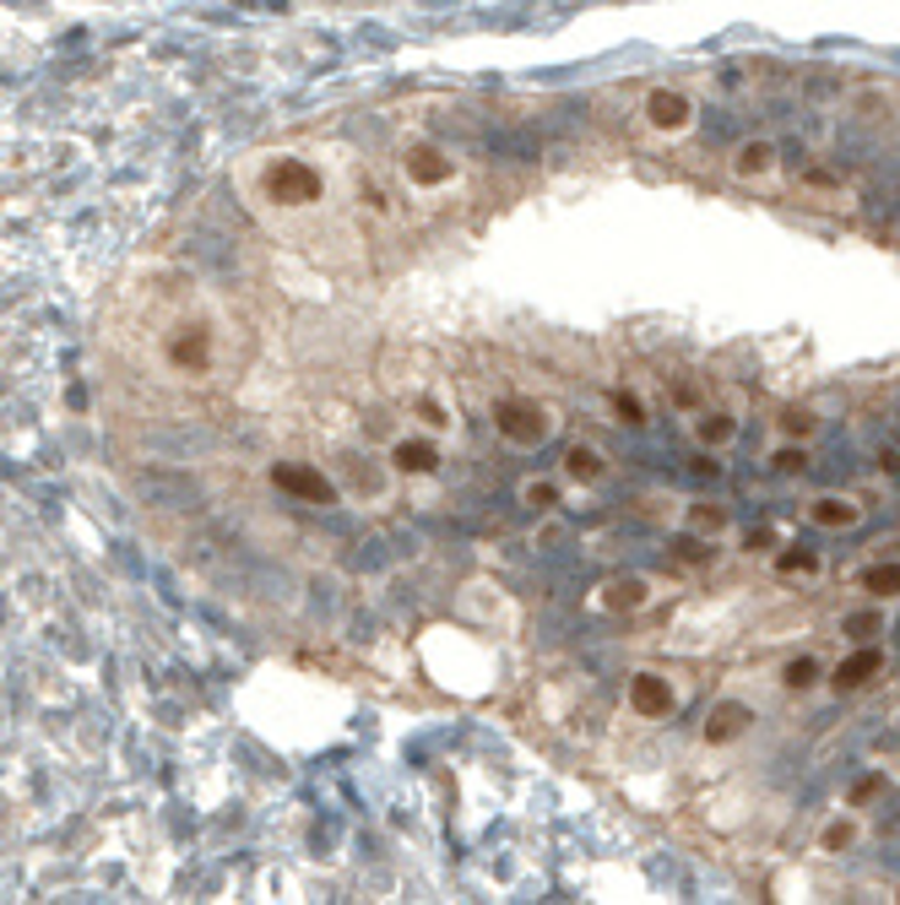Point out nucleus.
Instances as JSON below:
<instances>
[{"instance_id":"obj_7","label":"nucleus","mask_w":900,"mask_h":905,"mask_svg":"<svg viewBox=\"0 0 900 905\" xmlns=\"http://www.w3.org/2000/svg\"><path fill=\"white\" fill-rule=\"evenodd\" d=\"M440 434H401L386 445V472L390 477H435L440 472Z\"/></svg>"},{"instance_id":"obj_1","label":"nucleus","mask_w":900,"mask_h":905,"mask_svg":"<svg viewBox=\"0 0 900 905\" xmlns=\"http://www.w3.org/2000/svg\"><path fill=\"white\" fill-rule=\"evenodd\" d=\"M396 174H401L407 195L435 201V195H450L461 185V158L440 141H429V136H407L401 152H396Z\"/></svg>"},{"instance_id":"obj_8","label":"nucleus","mask_w":900,"mask_h":905,"mask_svg":"<svg viewBox=\"0 0 900 905\" xmlns=\"http://www.w3.org/2000/svg\"><path fill=\"white\" fill-rule=\"evenodd\" d=\"M727 174H732L738 185H775V180H781V152H775V141H765V136L738 141V147L727 152Z\"/></svg>"},{"instance_id":"obj_22","label":"nucleus","mask_w":900,"mask_h":905,"mask_svg":"<svg viewBox=\"0 0 900 905\" xmlns=\"http://www.w3.org/2000/svg\"><path fill=\"white\" fill-rule=\"evenodd\" d=\"M819 678H825L819 656H792V661L781 667V689H792V694H808V689H814Z\"/></svg>"},{"instance_id":"obj_10","label":"nucleus","mask_w":900,"mask_h":905,"mask_svg":"<svg viewBox=\"0 0 900 905\" xmlns=\"http://www.w3.org/2000/svg\"><path fill=\"white\" fill-rule=\"evenodd\" d=\"M608 451L602 445H591V440H570L565 455H559V477H565V488H602L608 483Z\"/></svg>"},{"instance_id":"obj_5","label":"nucleus","mask_w":900,"mask_h":905,"mask_svg":"<svg viewBox=\"0 0 900 905\" xmlns=\"http://www.w3.org/2000/svg\"><path fill=\"white\" fill-rule=\"evenodd\" d=\"M641 126H645V136H656V141H684L689 130L700 126V104H695L689 87L656 82V87L641 93Z\"/></svg>"},{"instance_id":"obj_23","label":"nucleus","mask_w":900,"mask_h":905,"mask_svg":"<svg viewBox=\"0 0 900 905\" xmlns=\"http://www.w3.org/2000/svg\"><path fill=\"white\" fill-rule=\"evenodd\" d=\"M413 418L424 423V434H450V423H456V418H450V407L435 396V390L413 396Z\"/></svg>"},{"instance_id":"obj_13","label":"nucleus","mask_w":900,"mask_h":905,"mask_svg":"<svg viewBox=\"0 0 900 905\" xmlns=\"http://www.w3.org/2000/svg\"><path fill=\"white\" fill-rule=\"evenodd\" d=\"M689 434H695V445L700 451H732L738 445V434H743V423L727 412V407H700V412H689Z\"/></svg>"},{"instance_id":"obj_6","label":"nucleus","mask_w":900,"mask_h":905,"mask_svg":"<svg viewBox=\"0 0 900 905\" xmlns=\"http://www.w3.org/2000/svg\"><path fill=\"white\" fill-rule=\"evenodd\" d=\"M624 705H630L635 721H673V715H678V689L667 683V672L641 667V672H630V683H624Z\"/></svg>"},{"instance_id":"obj_9","label":"nucleus","mask_w":900,"mask_h":905,"mask_svg":"<svg viewBox=\"0 0 900 905\" xmlns=\"http://www.w3.org/2000/svg\"><path fill=\"white\" fill-rule=\"evenodd\" d=\"M271 483L282 494H293L299 505H336V483L325 477L321 466H310V461H277L271 466Z\"/></svg>"},{"instance_id":"obj_11","label":"nucleus","mask_w":900,"mask_h":905,"mask_svg":"<svg viewBox=\"0 0 900 905\" xmlns=\"http://www.w3.org/2000/svg\"><path fill=\"white\" fill-rule=\"evenodd\" d=\"M879 672H885V650H879V646H868V640H863V646H857V650H846V656H840L836 667L825 672V683H831L836 694H857V689H868V683H874Z\"/></svg>"},{"instance_id":"obj_16","label":"nucleus","mask_w":900,"mask_h":905,"mask_svg":"<svg viewBox=\"0 0 900 905\" xmlns=\"http://www.w3.org/2000/svg\"><path fill=\"white\" fill-rule=\"evenodd\" d=\"M597 607L602 613H641V607H651V581L645 575H613L597 591Z\"/></svg>"},{"instance_id":"obj_25","label":"nucleus","mask_w":900,"mask_h":905,"mask_svg":"<svg viewBox=\"0 0 900 905\" xmlns=\"http://www.w3.org/2000/svg\"><path fill=\"white\" fill-rule=\"evenodd\" d=\"M885 791H890V776H885V771H868V776L846 791V808H857V814H863V808H868V802H879Z\"/></svg>"},{"instance_id":"obj_27","label":"nucleus","mask_w":900,"mask_h":905,"mask_svg":"<svg viewBox=\"0 0 900 905\" xmlns=\"http://www.w3.org/2000/svg\"><path fill=\"white\" fill-rule=\"evenodd\" d=\"M613 412H619V423H635V429L645 423V401L635 390H619V396H613Z\"/></svg>"},{"instance_id":"obj_26","label":"nucleus","mask_w":900,"mask_h":905,"mask_svg":"<svg viewBox=\"0 0 900 905\" xmlns=\"http://www.w3.org/2000/svg\"><path fill=\"white\" fill-rule=\"evenodd\" d=\"M771 466L781 477H792V472H808V445H792V440H781L771 451Z\"/></svg>"},{"instance_id":"obj_20","label":"nucleus","mask_w":900,"mask_h":905,"mask_svg":"<svg viewBox=\"0 0 900 905\" xmlns=\"http://www.w3.org/2000/svg\"><path fill=\"white\" fill-rule=\"evenodd\" d=\"M775 434L792 440V445H808V440L819 434V412H814V407H781V412H775Z\"/></svg>"},{"instance_id":"obj_18","label":"nucleus","mask_w":900,"mask_h":905,"mask_svg":"<svg viewBox=\"0 0 900 905\" xmlns=\"http://www.w3.org/2000/svg\"><path fill=\"white\" fill-rule=\"evenodd\" d=\"M857 591H863V596H874V602H896V596H900V564H896V559L868 564V570L857 575Z\"/></svg>"},{"instance_id":"obj_15","label":"nucleus","mask_w":900,"mask_h":905,"mask_svg":"<svg viewBox=\"0 0 900 905\" xmlns=\"http://www.w3.org/2000/svg\"><path fill=\"white\" fill-rule=\"evenodd\" d=\"M803 516H808V526H819V531H851L863 520V505L851 494H819V499H808Z\"/></svg>"},{"instance_id":"obj_17","label":"nucleus","mask_w":900,"mask_h":905,"mask_svg":"<svg viewBox=\"0 0 900 905\" xmlns=\"http://www.w3.org/2000/svg\"><path fill=\"white\" fill-rule=\"evenodd\" d=\"M515 499H521V510H532V516H554L559 499H565V477H521Z\"/></svg>"},{"instance_id":"obj_19","label":"nucleus","mask_w":900,"mask_h":905,"mask_svg":"<svg viewBox=\"0 0 900 905\" xmlns=\"http://www.w3.org/2000/svg\"><path fill=\"white\" fill-rule=\"evenodd\" d=\"M684 526H689V537L721 542V537L732 531V516H727V505H689V510H684Z\"/></svg>"},{"instance_id":"obj_12","label":"nucleus","mask_w":900,"mask_h":905,"mask_svg":"<svg viewBox=\"0 0 900 905\" xmlns=\"http://www.w3.org/2000/svg\"><path fill=\"white\" fill-rule=\"evenodd\" d=\"M749 732H754V711H749L743 700H716L706 711L700 743H706V748H732V743L749 737Z\"/></svg>"},{"instance_id":"obj_2","label":"nucleus","mask_w":900,"mask_h":905,"mask_svg":"<svg viewBox=\"0 0 900 905\" xmlns=\"http://www.w3.org/2000/svg\"><path fill=\"white\" fill-rule=\"evenodd\" d=\"M260 201H271L277 212H315L325 201V174L310 163V158H266L260 169Z\"/></svg>"},{"instance_id":"obj_21","label":"nucleus","mask_w":900,"mask_h":905,"mask_svg":"<svg viewBox=\"0 0 900 905\" xmlns=\"http://www.w3.org/2000/svg\"><path fill=\"white\" fill-rule=\"evenodd\" d=\"M775 575L819 581L825 575V559H819V548H775Z\"/></svg>"},{"instance_id":"obj_14","label":"nucleus","mask_w":900,"mask_h":905,"mask_svg":"<svg viewBox=\"0 0 900 905\" xmlns=\"http://www.w3.org/2000/svg\"><path fill=\"white\" fill-rule=\"evenodd\" d=\"M863 814L857 808H840V814H831L825 825H819V836H814V851L819 856H851L857 845H863Z\"/></svg>"},{"instance_id":"obj_24","label":"nucleus","mask_w":900,"mask_h":905,"mask_svg":"<svg viewBox=\"0 0 900 905\" xmlns=\"http://www.w3.org/2000/svg\"><path fill=\"white\" fill-rule=\"evenodd\" d=\"M840 635H851V640H874V635H885V613H879V607L846 613V618H840Z\"/></svg>"},{"instance_id":"obj_3","label":"nucleus","mask_w":900,"mask_h":905,"mask_svg":"<svg viewBox=\"0 0 900 905\" xmlns=\"http://www.w3.org/2000/svg\"><path fill=\"white\" fill-rule=\"evenodd\" d=\"M494 440L515 455H532L543 451L554 434H559V412L548 407V401H537V396H505L500 407H494Z\"/></svg>"},{"instance_id":"obj_4","label":"nucleus","mask_w":900,"mask_h":905,"mask_svg":"<svg viewBox=\"0 0 900 905\" xmlns=\"http://www.w3.org/2000/svg\"><path fill=\"white\" fill-rule=\"evenodd\" d=\"M163 364L185 380H201L212 375L217 364V331L201 321V315H180V321L163 325Z\"/></svg>"}]
</instances>
